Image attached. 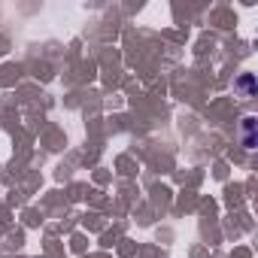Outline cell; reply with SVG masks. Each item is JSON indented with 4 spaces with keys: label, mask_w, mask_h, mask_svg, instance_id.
Instances as JSON below:
<instances>
[{
    "label": "cell",
    "mask_w": 258,
    "mask_h": 258,
    "mask_svg": "<svg viewBox=\"0 0 258 258\" xmlns=\"http://www.w3.org/2000/svg\"><path fill=\"white\" fill-rule=\"evenodd\" d=\"M252 118H246V149H252Z\"/></svg>",
    "instance_id": "obj_1"
}]
</instances>
